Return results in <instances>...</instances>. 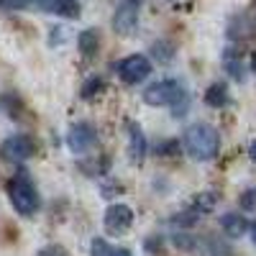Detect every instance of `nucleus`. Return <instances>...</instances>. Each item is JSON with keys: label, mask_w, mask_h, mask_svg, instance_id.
Wrapping results in <instances>:
<instances>
[{"label": "nucleus", "mask_w": 256, "mask_h": 256, "mask_svg": "<svg viewBox=\"0 0 256 256\" xmlns=\"http://www.w3.org/2000/svg\"><path fill=\"white\" fill-rule=\"evenodd\" d=\"M248 156H251V159H254V162H256V141H254V144H251V146H248Z\"/></svg>", "instance_id": "obj_23"}, {"label": "nucleus", "mask_w": 256, "mask_h": 256, "mask_svg": "<svg viewBox=\"0 0 256 256\" xmlns=\"http://www.w3.org/2000/svg\"><path fill=\"white\" fill-rule=\"evenodd\" d=\"M0 8H6V10H26V8H31V0H0Z\"/></svg>", "instance_id": "obj_16"}, {"label": "nucleus", "mask_w": 256, "mask_h": 256, "mask_svg": "<svg viewBox=\"0 0 256 256\" xmlns=\"http://www.w3.org/2000/svg\"><path fill=\"white\" fill-rule=\"evenodd\" d=\"M238 205L244 210H256V187H251V190L244 192V195L238 198Z\"/></svg>", "instance_id": "obj_15"}, {"label": "nucleus", "mask_w": 256, "mask_h": 256, "mask_svg": "<svg viewBox=\"0 0 256 256\" xmlns=\"http://www.w3.org/2000/svg\"><path fill=\"white\" fill-rule=\"evenodd\" d=\"M36 256H67V251H64L62 246H46V248H41Z\"/></svg>", "instance_id": "obj_20"}, {"label": "nucleus", "mask_w": 256, "mask_h": 256, "mask_svg": "<svg viewBox=\"0 0 256 256\" xmlns=\"http://www.w3.org/2000/svg\"><path fill=\"white\" fill-rule=\"evenodd\" d=\"M80 52L82 54H88V56H92L95 52H98V31H82L80 34Z\"/></svg>", "instance_id": "obj_13"}, {"label": "nucleus", "mask_w": 256, "mask_h": 256, "mask_svg": "<svg viewBox=\"0 0 256 256\" xmlns=\"http://www.w3.org/2000/svg\"><path fill=\"white\" fill-rule=\"evenodd\" d=\"M34 152H36L34 138L24 136V134L6 138L3 146H0V154H3V159H8V162H26L28 156H34Z\"/></svg>", "instance_id": "obj_7"}, {"label": "nucleus", "mask_w": 256, "mask_h": 256, "mask_svg": "<svg viewBox=\"0 0 256 256\" xmlns=\"http://www.w3.org/2000/svg\"><path fill=\"white\" fill-rule=\"evenodd\" d=\"M184 98V90L177 80H159L144 90V100L148 105H177Z\"/></svg>", "instance_id": "obj_3"}, {"label": "nucleus", "mask_w": 256, "mask_h": 256, "mask_svg": "<svg viewBox=\"0 0 256 256\" xmlns=\"http://www.w3.org/2000/svg\"><path fill=\"white\" fill-rule=\"evenodd\" d=\"M226 70L236 77V80H241L244 77V70H241V62L236 59V56H226Z\"/></svg>", "instance_id": "obj_17"}, {"label": "nucleus", "mask_w": 256, "mask_h": 256, "mask_svg": "<svg viewBox=\"0 0 256 256\" xmlns=\"http://www.w3.org/2000/svg\"><path fill=\"white\" fill-rule=\"evenodd\" d=\"M152 72V62H148L144 54H131L118 62V77L126 82V84H138L148 77Z\"/></svg>", "instance_id": "obj_5"}, {"label": "nucleus", "mask_w": 256, "mask_h": 256, "mask_svg": "<svg viewBox=\"0 0 256 256\" xmlns=\"http://www.w3.org/2000/svg\"><path fill=\"white\" fill-rule=\"evenodd\" d=\"M251 70L256 72V54H254V59H251Z\"/></svg>", "instance_id": "obj_25"}, {"label": "nucleus", "mask_w": 256, "mask_h": 256, "mask_svg": "<svg viewBox=\"0 0 256 256\" xmlns=\"http://www.w3.org/2000/svg\"><path fill=\"white\" fill-rule=\"evenodd\" d=\"M220 148V136L212 126L208 123H195L184 131V152L198 159V162H210Z\"/></svg>", "instance_id": "obj_1"}, {"label": "nucleus", "mask_w": 256, "mask_h": 256, "mask_svg": "<svg viewBox=\"0 0 256 256\" xmlns=\"http://www.w3.org/2000/svg\"><path fill=\"white\" fill-rule=\"evenodd\" d=\"M8 195H10V202H13L16 212H20V216H34V212L38 210V192L24 172L16 174L8 182Z\"/></svg>", "instance_id": "obj_2"}, {"label": "nucleus", "mask_w": 256, "mask_h": 256, "mask_svg": "<svg viewBox=\"0 0 256 256\" xmlns=\"http://www.w3.org/2000/svg\"><path fill=\"white\" fill-rule=\"evenodd\" d=\"M138 3L141 0H120V6L116 8V16H113L116 34L128 36V34L136 31V26H138Z\"/></svg>", "instance_id": "obj_6"}, {"label": "nucleus", "mask_w": 256, "mask_h": 256, "mask_svg": "<svg viewBox=\"0 0 256 256\" xmlns=\"http://www.w3.org/2000/svg\"><path fill=\"white\" fill-rule=\"evenodd\" d=\"M228 88L223 82H212L208 92H205V102L210 105V108H223V105H228Z\"/></svg>", "instance_id": "obj_12"}, {"label": "nucleus", "mask_w": 256, "mask_h": 256, "mask_svg": "<svg viewBox=\"0 0 256 256\" xmlns=\"http://www.w3.org/2000/svg\"><path fill=\"white\" fill-rule=\"evenodd\" d=\"M216 202H218L216 192H200V195L195 198V212H210L212 208H216Z\"/></svg>", "instance_id": "obj_14"}, {"label": "nucleus", "mask_w": 256, "mask_h": 256, "mask_svg": "<svg viewBox=\"0 0 256 256\" xmlns=\"http://www.w3.org/2000/svg\"><path fill=\"white\" fill-rule=\"evenodd\" d=\"M110 256H131V251H128V248H113Z\"/></svg>", "instance_id": "obj_22"}, {"label": "nucleus", "mask_w": 256, "mask_h": 256, "mask_svg": "<svg viewBox=\"0 0 256 256\" xmlns=\"http://www.w3.org/2000/svg\"><path fill=\"white\" fill-rule=\"evenodd\" d=\"M134 220H136L134 210L123 202L108 205V210H105V216H102V226L110 236H123V233L134 226Z\"/></svg>", "instance_id": "obj_4"}, {"label": "nucleus", "mask_w": 256, "mask_h": 256, "mask_svg": "<svg viewBox=\"0 0 256 256\" xmlns=\"http://www.w3.org/2000/svg\"><path fill=\"white\" fill-rule=\"evenodd\" d=\"M108 251H110V248H108V244H105L102 238H95V241H92V256H110Z\"/></svg>", "instance_id": "obj_19"}, {"label": "nucleus", "mask_w": 256, "mask_h": 256, "mask_svg": "<svg viewBox=\"0 0 256 256\" xmlns=\"http://www.w3.org/2000/svg\"><path fill=\"white\" fill-rule=\"evenodd\" d=\"M100 84H102V80H100V77H92V80H88V82H84V90H82V95H84V98L95 95V92L100 90Z\"/></svg>", "instance_id": "obj_18"}, {"label": "nucleus", "mask_w": 256, "mask_h": 256, "mask_svg": "<svg viewBox=\"0 0 256 256\" xmlns=\"http://www.w3.org/2000/svg\"><path fill=\"white\" fill-rule=\"evenodd\" d=\"M38 8L41 10H46V13H54L59 18H80V3L77 0H36Z\"/></svg>", "instance_id": "obj_9"}, {"label": "nucleus", "mask_w": 256, "mask_h": 256, "mask_svg": "<svg viewBox=\"0 0 256 256\" xmlns=\"http://www.w3.org/2000/svg\"><path fill=\"white\" fill-rule=\"evenodd\" d=\"M248 228H251V241H254V244H256V220H254V223H251V226H248Z\"/></svg>", "instance_id": "obj_24"}, {"label": "nucleus", "mask_w": 256, "mask_h": 256, "mask_svg": "<svg viewBox=\"0 0 256 256\" xmlns=\"http://www.w3.org/2000/svg\"><path fill=\"white\" fill-rule=\"evenodd\" d=\"M98 144V134H95V128L88 126V123H77L70 128V134H67V146L72 148L74 154H84V152H90V148Z\"/></svg>", "instance_id": "obj_8"}, {"label": "nucleus", "mask_w": 256, "mask_h": 256, "mask_svg": "<svg viewBox=\"0 0 256 256\" xmlns=\"http://www.w3.org/2000/svg\"><path fill=\"white\" fill-rule=\"evenodd\" d=\"M126 128H128V152H131V159L138 164V162H144L146 148H148L146 136H144V131H141V126L134 123V120L126 123Z\"/></svg>", "instance_id": "obj_10"}, {"label": "nucleus", "mask_w": 256, "mask_h": 256, "mask_svg": "<svg viewBox=\"0 0 256 256\" xmlns=\"http://www.w3.org/2000/svg\"><path fill=\"white\" fill-rule=\"evenodd\" d=\"M195 220H198V216H195V212H184V216L174 218V223H177V226H192Z\"/></svg>", "instance_id": "obj_21"}, {"label": "nucleus", "mask_w": 256, "mask_h": 256, "mask_svg": "<svg viewBox=\"0 0 256 256\" xmlns=\"http://www.w3.org/2000/svg\"><path fill=\"white\" fill-rule=\"evenodd\" d=\"M220 228L228 233L230 238H241L244 233L248 230V223L244 216H238V212H228V216L220 218Z\"/></svg>", "instance_id": "obj_11"}]
</instances>
